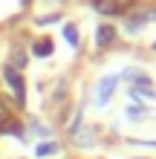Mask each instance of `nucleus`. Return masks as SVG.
Wrapping results in <instances>:
<instances>
[{
  "instance_id": "nucleus-1",
  "label": "nucleus",
  "mask_w": 156,
  "mask_h": 159,
  "mask_svg": "<svg viewBox=\"0 0 156 159\" xmlns=\"http://www.w3.org/2000/svg\"><path fill=\"white\" fill-rule=\"evenodd\" d=\"M3 78H6V84H9L12 93H15L17 107H23V104H26V84H23V78H20V72H17L15 67H3Z\"/></svg>"
},
{
  "instance_id": "nucleus-5",
  "label": "nucleus",
  "mask_w": 156,
  "mask_h": 159,
  "mask_svg": "<svg viewBox=\"0 0 156 159\" xmlns=\"http://www.w3.org/2000/svg\"><path fill=\"white\" fill-rule=\"evenodd\" d=\"M156 93H153V87H130V98H136V101H145V98H153Z\"/></svg>"
},
{
  "instance_id": "nucleus-6",
  "label": "nucleus",
  "mask_w": 156,
  "mask_h": 159,
  "mask_svg": "<svg viewBox=\"0 0 156 159\" xmlns=\"http://www.w3.org/2000/svg\"><path fill=\"white\" fill-rule=\"evenodd\" d=\"M96 9H98L101 15H118L116 0H96Z\"/></svg>"
},
{
  "instance_id": "nucleus-10",
  "label": "nucleus",
  "mask_w": 156,
  "mask_h": 159,
  "mask_svg": "<svg viewBox=\"0 0 156 159\" xmlns=\"http://www.w3.org/2000/svg\"><path fill=\"white\" fill-rule=\"evenodd\" d=\"M93 139H96V133L93 130H81V133H75V145H93Z\"/></svg>"
},
{
  "instance_id": "nucleus-8",
  "label": "nucleus",
  "mask_w": 156,
  "mask_h": 159,
  "mask_svg": "<svg viewBox=\"0 0 156 159\" xmlns=\"http://www.w3.org/2000/svg\"><path fill=\"white\" fill-rule=\"evenodd\" d=\"M55 151H58L55 142H38V145H35V156H52Z\"/></svg>"
},
{
  "instance_id": "nucleus-2",
  "label": "nucleus",
  "mask_w": 156,
  "mask_h": 159,
  "mask_svg": "<svg viewBox=\"0 0 156 159\" xmlns=\"http://www.w3.org/2000/svg\"><path fill=\"white\" fill-rule=\"evenodd\" d=\"M116 84H118V75H104L101 81H98V87H96V104H98V107H104L107 101L113 98Z\"/></svg>"
},
{
  "instance_id": "nucleus-4",
  "label": "nucleus",
  "mask_w": 156,
  "mask_h": 159,
  "mask_svg": "<svg viewBox=\"0 0 156 159\" xmlns=\"http://www.w3.org/2000/svg\"><path fill=\"white\" fill-rule=\"evenodd\" d=\"M32 52L38 55V58H47V55H52V41L49 38H43V41H38L32 46Z\"/></svg>"
},
{
  "instance_id": "nucleus-11",
  "label": "nucleus",
  "mask_w": 156,
  "mask_h": 159,
  "mask_svg": "<svg viewBox=\"0 0 156 159\" xmlns=\"http://www.w3.org/2000/svg\"><path fill=\"white\" fill-rule=\"evenodd\" d=\"M145 113H148L145 107H127V119H142Z\"/></svg>"
},
{
  "instance_id": "nucleus-7",
  "label": "nucleus",
  "mask_w": 156,
  "mask_h": 159,
  "mask_svg": "<svg viewBox=\"0 0 156 159\" xmlns=\"http://www.w3.org/2000/svg\"><path fill=\"white\" fill-rule=\"evenodd\" d=\"M29 133H32V136H38V139H49L52 130H49L47 125H41V121H29Z\"/></svg>"
},
{
  "instance_id": "nucleus-3",
  "label": "nucleus",
  "mask_w": 156,
  "mask_h": 159,
  "mask_svg": "<svg viewBox=\"0 0 156 159\" xmlns=\"http://www.w3.org/2000/svg\"><path fill=\"white\" fill-rule=\"evenodd\" d=\"M113 38H116V29H113V26H107V23H104V26H98V32H96V43L101 46V49L113 43Z\"/></svg>"
},
{
  "instance_id": "nucleus-12",
  "label": "nucleus",
  "mask_w": 156,
  "mask_h": 159,
  "mask_svg": "<svg viewBox=\"0 0 156 159\" xmlns=\"http://www.w3.org/2000/svg\"><path fill=\"white\" fill-rule=\"evenodd\" d=\"M12 61H15V67H17V70H23V67H26V55H23V52H15V55H12Z\"/></svg>"
},
{
  "instance_id": "nucleus-9",
  "label": "nucleus",
  "mask_w": 156,
  "mask_h": 159,
  "mask_svg": "<svg viewBox=\"0 0 156 159\" xmlns=\"http://www.w3.org/2000/svg\"><path fill=\"white\" fill-rule=\"evenodd\" d=\"M64 38H67L69 46H78V29L72 23H64Z\"/></svg>"
},
{
  "instance_id": "nucleus-13",
  "label": "nucleus",
  "mask_w": 156,
  "mask_h": 159,
  "mask_svg": "<svg viewBox=\"0 0 156 159\" xmlns=\"http://www.w3.org/2000/svg\"><path fill=\"white\" fill-rule=\"evenodd\" d=\"M139 145H150V148H156V142H145V139H142V142Z\"/></svg>"
},
{
  "instance_id": "nucleus-14",
  "label": "nucleus",
  "mask_w": 156,
  "mask_h": 159,
  "mask_svg": "<svg viewBox=\"0 0 156 159\" xmlns=\"http://www.w3.org/2000/svg\"><path fill=\"white\" fill-rule=\"evenodd\" d=\"M153 17H156V9H153Z\"/></svg>"
}]
</instances>
